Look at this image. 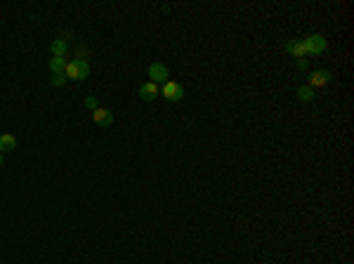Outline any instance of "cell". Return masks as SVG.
<instances>
[{
	"label": "cell",
	"instance_id": "obj_3",
	"mask_svg": "<svg viewBox=\"0 0 354 264\" xmlns=\"http://www.w3.org/2000/svg\"><path fill=\"white\" fill-rule=\"evenodd\" d=\"M161 94H163V97H165L168 101H182V99H184V94H187V92H184V88H182L180 83L168 81V83L163 85V92H161Z\"/></svg>",
	"mask_w": 354,
	"mask_h": 264
},
{
	"label": "cell",
	"instance_id": "obj_12",
	"mask_svg": "<svg viewBox=\"0 0 354 264\" xmlns=\"http://www.w3.org/2000/svg\"><path fill=\"white\" fill-rule=\"evenodd\" d=\"M298 97H300V101H312V99H314V88L302 85V88L298 90Z\"/></svg>",
	"mask_w": 354,
	"mask_h": 264
},
{
	"label": "cell",
	"instance_id": "obj_16",
	"mask_svg": "<svg viewBox=\"0 0 354 264\" xmlns=\"http://www.w3.org/2000/svg\"><path fill=\"white\" fill-rule=\"evenodd\" d=\"M0 165H2V154H0Z\"/></svg>",
	"mask_w": 354,
	"mask_h": 264
},
{
	"label": "cell",
	"instance_id": "obj_10",
	"mask_svg": "<svg viewBox=\"0 0 354 264\" xmlns=\"http://www.w3.org/2000/svg\"><path fill=\"white\" fill-rule=\"evenodd\" d=\"M286 50H288L293 57H298V59H302V55H305V45H302V40H291V43L286 45Z\"/></svg>",
	"mask_w": 354,
	"mask_h": 264
},
{
	"label": "cell",
	"instance_id": "obj_4",
	"mask_svg": "<svg viewBox=\"0 0 354 264\" xmlns=\"http://www.w3.org/2000/svg\"><path fill=\"white\" fill-rule=\"evenodd\" d=\"M149 78H151V83H168V78H170V71H168V66H165V64H158V62H154V64L149 66Z\"/></svg>",
	"mask_w": 354,
	"mask_h": 264
},
{
	"label": "cell",
	"instance_id": "obj_1",
	"mask_svg": "<svg viewBox=\"0 0 354 264\" xmlns=\"http://www.w3.org/2000/svg\"><path fill=\"white\" fill-rule=\"evenodd\" d=\"M64 76H66L69 81H85V78L90 76V64H88L85 59H73V62L66 64Z\"/></svg>",
	"mask_w": 354,
	"mask_h": 264
},
{
	"label": "cell",
	"instance_id": "obj_11",
	"mask_svg": "<svg viewBox=\"0 0 354 264\" xmlns=\"http://www.w3.org/2000/svg\"><path fill=\"white\" fill-rule=\"evenodd\" d=\"M50 50H52V57H64V55H66V40H62V38L52 40Z\"/></svg>",
	"mask_w": 354,
	"mask_h": 264
},
{
	"label": "cell",
	"instance_id": "obj_15",
	"mask_svg": "<svg viewBox=\"0 0 354 264\" xmlns=\"http://www.w3.org/2000/svg\"><path fill=\"white\" fill-rule=\"evenodd\" d=\"M298 69L305 71V69H307V59H298Z\"/></svg>",
	"mask_w": 354,
	"mask_h": 264
},
{
	"label": "cell",
	"instance_id": "obj_2",
	"mask_svg": "<svg viewBox=\"0 0 354 264\" xmlns=\"http://www.w3.org/2000/svg\"><path fill=\"white\" fill-rule=\"evenodd\" d=\"M302 45H305V55H321L326 50V38L319 36V33H312V36L302 40Z\"/></svg>",
	"mask_w": 354,
	"mask_h": 264
},
{
	"label": "cell",
	"instance_id": "obj_14",
	"mask_svg": "<svg viewBox=\"0 0 354 264\" xmlns=\"http://www.w3.org/2000/svg\"><path fill=\"white\" fill-rule=\"evenodd\" d=\"M85 106L90 111H95V109H100V101H97V97H88V99H85Z\"/></svg>",
	"mask_w": 354,
	"mask_h": 264
},
{
	"label": "cell",
	"instance_id": "obj_8",
	"mask_svg": "<svg viewBox=\"0 0 354 264\" xmlns=\"http://www.w3.org/2000/svg\"><path fill=\"white\" fill-rule=\"evenodd\" d=\"M14 149H17V139H14V135H9V132L0 135V154H5V151H14Z\"/></svg>",
	"mask_w": 354,
	"mask_h": 264
},
{
	"label": "cell",
	"instance_id": "obj_7",
	"mask_svg": "<svg viewBox=\"0 0 354 264\" xmlns=\"http://www.w3.org/2000/svg\"><path fill=\"white\" fill-rule=\"evenodd\" d=\"M331 83V71H314L309 76V88H324Z\"/></svg>",
	"mask_w": 354,
	"mask_h": 264
},
{
	"label": "cell",
	"instance_id": "obj_5",
	"mask_svg": "<svg viewBox=\"0 0 354 264\" xmlns=\"http://www.w3.org/2000/svg\"><path fill=\"white\" fill-rule=\"evenodd\" d=\"M137 94H139V99H144V101H154L161 92H158V85L156 83H144V85H139V90H137Z\"/></svg>",
	"mask_w": 354,
	"mask_h": 264
},
{
	"label": "cell",
	"instance_id": "obj_6",
	"mask_svg": "<svg viewBox=\"0 0 354 264\" xmlns=\"http://www.w3.org/2000/svg\"><path fill=\"white\" fill-rule=\"evenodd\" d=\"M92 120H95V125H102V128H107V125H111L114 123V113H111L109 109H95L92 111Z\"/></svg>",
	"mask_w": 354,
	"mask_h": 264
},
{
	"label": "cell",
	"instance_id": "obj_13",
	"mask_svg": "<svg viewBox=\"0 0 354 264\" xmlns=\"http://www.w3.org/2000/svg\"><path fill=\"white\" fill-rule=\"evenodd\" d=\"M66 81H69V78H66L64 73H57V76H52V78H50V83H52L55 88H64V83H66Z\"/></svg>",
	"mask_w": 354,
	"mask_h": 264
},
{
	"label": "cell",
	"instance_id": "obj_9",
	"mask_svg": "<svg viewBox=\"0 0 354 264\" xmlns=\"http://www.w3.org/2000/svg\"><path fill=\"white\" fill-rule=\"evenodd\" d=\"M66 59L64 57H52L50 59V71H52V76H57V73H64V69H66Z\"/></svg>",
	"mask_w": 354,
	"mask_h": 264
}]
</instances>
